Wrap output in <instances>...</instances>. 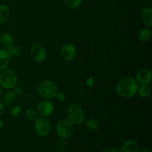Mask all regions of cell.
Wrapping results in <instances>:
<instances>
[{"label":"cell","instance_id":"1","mask_svg":"<svg viewBox=\"0 0 152 152\" xmlns=\"http://www.w3.org/2000/svg\"><path fill=\"white\" fill-rule=\"evenodd\" d=\"M139 83L136 79L128 77L123 78L119 81L116 87L117 94L123 98H131L137 94Z\"/></svg>","mask_w":152,"mask_h":152},{"label":"cell","instance_id":"2","mask_svg":"<svg viewBox=\"0 0 152 152\" xmlns=\"http://www.w3.org/2000/svg\"><path fill=\"white\" fill-rule=\"evenodd\" d=\"M57 91V86L50 80L42 81L37 86V93L45 99H51L54 98Z\"/></svg>","mask_w":152,"mask_h":152},{"label":"cell","instance_id":"3","mask_svg":"<svg viewBox=\"0 0 152 152\" xmlns=\"http://www.w3.org/2000/svg\"><path fill=\"white\" fill-rule=\"evenodd\" d=\"M18 77L16 73L10 68H6L0 73V86L11 90L17 85Z\"/></svg>","mask_w":152,"mask_h":152},{"label":"cell","instance_id":"4","mask_svg":"<svg viewBox=\"0 0 152 152\" xmlns=\"http://www.w3.org/2000/svg\"><path fill=\"white\" fill-rule=\"evenodd\" d=\"M67 119L74 126H78L85 120V113L83 108L77 104H71L67 108Z\"/></svg>","mask_w":152,"mask_h":152},{"label":"cell","instance_id":"5","mask_svg":"<svg viewBox=\"0 0 152 152\" xmlns=\"http://www.w3.org/2000/svg\"><path fill=\"white\" fill-rule=\"evenodd\" d=\"M56 132L59 138L68 139L74 134V126L68 119H63L58 122L56 126Z\"/></svg>","mask_w":152,"mask_h":152},{"label":"cell","instance_id":"6","mask_svg":"<svg viewBox=\"0 0 152 152\" xmlns=\"http://www.w3.org/2000/svg\"><path fill=\"white\" fill-rule=\"evenodd\" d=\"M34 122V129L37 134L41 137L49 135L51 132V123L47 117H38Z\"/></svg>","mask_w":152,"mask_h":152},{"label":"cell","instance_id":"7","mask_svg":"<svg viewBox=\"0 0 152 152\" xmlns=\"http://www.w3.org/2000/svg\"><path fill=\"white\" fill-rule=\"evenodd\" d=\"M31 55L33 60L40 63L44 62L47 58V51L42 45L39 43H35L31 46Z\"/></svg>","mask_w":152,"mask_h":152},{"label":"cell","instance_id":"8","mask_svg":"<svg viewBox=\"0 0 152 152\" xmlns=\"http://www.w3.org/2000/svg\"><path fill=\"white\" fill-rule=\"evenodd\" d=\"M54 111V105L50 99H42L37 105V113L40 117H48Z\"/></svg>","mask_w":152,"mask_h":152},{"label":"cell","instance_id":"9","mask_svg":"<svg viewBox=\"0 0 152 152\" xmlns=\"http://www.w3.org/2000/svg\"><path fill=\"white\" fill-rule=\"evenodd\" d=\"M76 55H77V48L74 44L66 43L61 48L60 56L64 61L70 62L75 58Z\"/></svg>","mask_w":152,"mask_h":152},{"label":"cell","instance_id":"10","mask_svg":"<svg viewBox=\"0 0 152 152\" xmlns=\"http://www.w3.org/2000/svg\"><path fill=\"white\" fill-rule=\"evenodd\" d=\"M136 80L139 85H149L152 80V72L149 68H142L137 71Z\"/></svg>","mask_w":152,"mask_h":152},{"label":"cell","instance_id":"11","mask_svg":"<svg viewBox=\"0 0 152 152\" xmlns=\"http://www.w3.org/2000/svg\"><path fill=\"white\" fill-rule=\"evenodd\" d=\"M119 152H139V145L134 140H129L121 146Z\"/></svg>","mask_w":152,"mask_h":152},{"label":"cell","instance_id":"12","mask_svg":"<svg viewBox=\"0 0 152 152\" xmlns=\"http://www.w3.org/2000/svg\"><path fill=\"white\" fill-rule=\"evenodd\" d=\"M0 45L1 48L7 50L13 45V37L9 33H4L0 36Z\"/></svg>","mask_w":152,"mask_h":152},{"label":"cell","instance_id":"13","mask_svg":"<svg viewBox=\"0 0 152 152\" xmlns=\"http://www.w3.org/2000/svg\"><path fill=\"white\" fill-rule=\"evenodd\" d=\"M141 19L145 26L151 28L152 26V8L151 7H145L142 10Z\"/></svg>","mask_w":152,"mask_h":152},{"label":"cell","instance_id":"14","mask_svg":"<svg viewBox=\"0 0 152 152\" xmlns=\"http://www.w3.org/2000/svg\"><path fill=\"white\" fill-rule=\"evenodd\" d=\"M4 104L7 106H13L17 101V95L13 90H9L4 95Z\"/></svg>","mask_w":152,"mask_h":152},{"label":"cell","instance_id":"15","mask_svg":"<svg viewBox=\"0 0 152 152\" xmlns=\"http://www.w3.org/2000/svg\"><path fill=\"white\" fill-rule=\"evenodd\" d=\"M10 61V56L8 52L4 49H0V71L6 69Z\"/></svg>","mask_w":152,"mask_h":152},{"label":"cell","instance_id":"16","mask_svg":"<svg viewBox=\"0 0 152 152\" xmlns=\"http://www.w3.org/2000/svg\"><path fill=\"white\" fill-rule=\"evenodd\" d=\"M10 16V7L5 4H0V24H3L7 22Z\"/></svg>","mask_w":152,"mask_h":152},{"label":"cell","instance_id":"17","mask_svg":"<svg viewBox=\"0 0 152 152\" xmlns=\"http://www.w3.org/2000/svg\"><path fill=\"white\" fill-rule=\"evenodd\" d=\"M151 92V87L149 85H140L139 86L137 94L138 96L142 98H147L150 96Z\"/></svg>","mask_w":152,"mask_h":152},{"label":"cell","instance_id":"18","mask_svg":"<svg viewBox=\"0 0 152 152\" xmlns=\"http://www.w3.org/2000/svg\"><path fill=\"white\" fill-rule=\"evenodd\" d=\"M151 29L148 27H145V28H143L140 31L138 37H139V39L140 42H147L149 41L150 38H151Z\"/></svg>","mask_w":152,"mask_h":152},{"label":"cell","instance_id":"19","mask_svg":"<svg viewBox=\"0 0 152 152\" xmlns=\"http://www.w3.org/2000/svg\"><path fill=\"white\" fill-rule=\"evenodd\" d=\"M85 126L88 130L91 131H96L99 129V120H96V118L91 117V118L87 119L84 123Z\"/></svg>","mask_w":152,"mask_h":152},{"label":"cell","instance_id":"20","mask_svg":"<svg viewBox=\"0 0 152 152\" xmlns=\"http://www.w3.org/2000/svg\"><path fill=\"white\" fill-rule=\"evenodd\" d=\"M7 51L8 52L10 56H12V57H18L22 53V49L18 45H12L10 48L7 49Z\"/></svg>","mask_w":152,"mask_h":152},{"label":"cell","instance_id":"21","mask_svg":"<svg viewBox=\"0 0 152 152\" xmlns=\"http://www.w3.org/2000/svg\"><path fill=\"white\" fill-rule=\"evenodd\" d=\"M83 0H65V3L69 8L77 9L83 3Z\"/></svg>","mask_w":152,"mask_h":152},{"label":"cell","instance_id":"22","mask_svg":"<svg viewBox=\"0 0 152 152\" xmlns=\"http://www.w3.org/2000/svg\"><path fill=\"white\" fill-rule=\"evenodd\" d=\"M25 116L31 121H35L38 118L39 114L37 111L32 109V108H29V109L26 110V111H25Z\"/></svg>","mask_w":152,"mask_h":152},{"label":"cell","instance_id":"23","mask_svg":"<svg viewBox=\"0 0 152 152\" xmlns=\"http://www.w3.org/2000/svg\"><path fill=\"white\" fill-rule=\"evenodd\" d=\"M66 148V142L65 140L63 139H58L56 141V144H55V149L58 152H62Z\"/></svg>","mask_w":152,"mask_h":152},{"label":"cell","instance_id":"24","mask_svg":"<svg viewBox=\"0 0 152 152\" xmlns=\"http://www.w3.org/2000/svg\"><path fill=\"white\" fill-rule=\"evenodd\" d=\"M21 111H22V107L20 105H13L10 110V113L12 117H16V116L20 114Z\"/></svg>","mask_w":152,"mask_h":152},{"label":"cell","instance_id":"25","mask_svg":"<svg viewBox=\"0 0 152 152\" xmlns=\"http://www.w3.org/2000/svg\"><path fill=\"white\" fill-rule=\"evenodd\" d=\"M55 97H56V99H57V100H59V102H64V101H65V99H66V95H65V94L64 93V92L59 91H58L57 93L56 94Z\"/></svg>","mask_w":152,"mask_h":152},{"label":"cell","instance_id":"26","mask_svg":"<svg viewBox=\"0 0 152 152\" xmlns=\"http://www.w3.org/2000/svg\"><path fill=\"white\" fill-rule=\"evenodd\" d=\"M94 83H95V80L92 77H88V78L86 81V86H88V87H89V88L93 87V86H94Z\"/></svg>","mask_w":152,"mask_h":152},{"label":"cell","instance_id":"27","mask_svg":"<svg viewBox=\"0 0 152 152\" xmlns=\"http://www.w3.org/2000/svg\"><path fill=\"white\" fill-rule=\"evenodd\" d=\"M13 89V91L16 94V95H21L23 94V88H22V86L16 85V86H14V88Z\"/></svg>","mask_w":152,"mask_h":152},{"label":"cell","instance_id":"28","mask_svg":"<svg viewBox=\"0 0 152 152\" xmlns=\"http://www.w3.org/2000/svg\"><path fill=\"white\" fill-rule=\"evenodd\" d=\"M102 152H119V151L114 147H108Z\"/></svg>","mask_w":152,"mask_h":152},{"label":"cell","instance_id":"29","mask_svg":"<svg viewBox=\"0 0 152 152\" xmlns=\"http://www.w3.org/2000/svg\"><path fill=\"white\" fill-rule=\"evenodd\" d=\"M4 110H5V108H4V104L2 102L0 101V117L2 116V114H4Z\"/></svg>","mask_w":152,"mask_h":152},{"label":"cell","instance_id":"30","mask_svg":"<svg viewBox=\"0 0 152 152\" xmlns=\"http://www.w3.org/2000/svg\"><path fill=\"white\" fill-rule=\"evenodd\" d=\"M4 121H3L1 119H0V130H1L3 127H4Z\"/></svg>","mask_w":152,"mask_h":152},{"label":"cell","instance_id":"31","mask_svg":"<svg viewBox=\"0 0 152 152\" xmlns=\"http://www.w3.org/2000/svg\"><path fill=\"white\" fill-rule=\"evenodd\" d=\"M139 152H151V151H150L148 148H142V149H141Z\"/></svg>","mask_w":152,"mask_h":152},{"label":"cell","instance_id":"32","mask_svg":"<svg viewBox=\"0 0 152 152\" xmlns=\"http://www.w3.org/2000/svg\"><path fill=\"white\" fill-rule=\"evenodd\" d=\"M1 94H2V90H1V87L0 86V98H1Z\"/></svg>","mask_w":152,"mask_h":152}]
</instances>
